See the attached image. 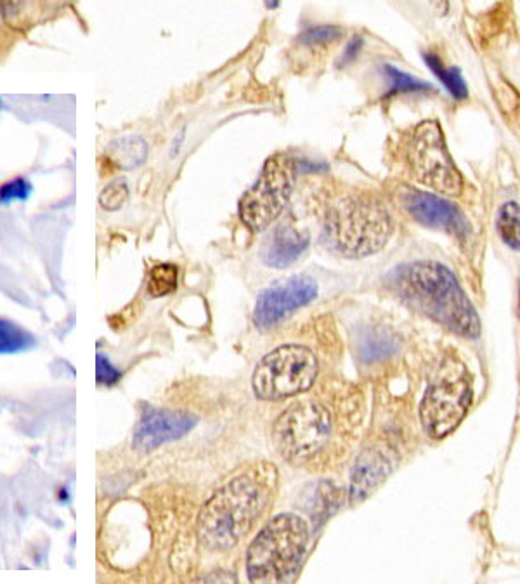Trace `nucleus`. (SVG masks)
I'll return each mask as SVG.
<instances>
[{
    "instance_id": "f257e3e1",
    "label": "nucleus",
    "mask_w": 520,
    "mask_h": 584,
    "mask_svg": "<svg viewBox=\"0 0 520 584\" xmlns=\"http://www.w3.org/2000/svg\"><path fill=\"white\" fill-rule=\"evenodd\" d=\"M276 479V467L260 463L222 486L198 517V536L203 545L219 552L238 545L269 505Z\"/></svg>"
},
{
    "instance_id": "f03ea898",
    "label": "nucleus",
    "mask_w": 520,
    "mask_h": 584,
    "mask_svg": "<svg viewBox=\"0 0 520 584\" xmlns=\"http://www.w3.org/2000/svg\"><path fill=\"white\" fill-rule=\"evenodd\" d=\"M399 299L463 338L481 335V319L455 274L439 262H410L387 276Z\"/></svg>"
},
{
    "instance_id": "7ed1b4c3",
    "label": "nucleus",
    "mask_w": 520,
    "mask_h": 584,
    "mask_svg": "<svg viewBox=\"0 0 520 584\" xmlns=\"http://www.w3.org/2000/svg\"><path fill=\"white\" fill-rule=\"evenodd\" d=\"M392 221L384 205L373 196H345L326 215L325 241L333 252L361 259L387 245Z\"/></svg>"
},
{
    "instance_id": "20e7f679",
    "label": "nucleus",
    "mask_w": 520,
    "mask_h": 584,
    "mask_svg": "<svg viewBox=\"0 0 520 584\" xmlns=\"http://www.w3.org/2000/svg\"><path fill=\"white\" fill-rule=\"evenodd\" d=\"M307 545L306 520L295 513L274 517L248 546V579L252 583H290L299 574Z\"/></svg>"
},
{
    "instance_id": "39448f33",
    "label": "nucleus",
    "mask_w": 520,
    "mask_h": 584,
    "mask_svg": "<svg viewBox=\"0 0 520 584\" xmlns=\"http://www.w3.org/2000/svg\"><path fill=\"white\" fill-rule=\"evenodd\" d=\"M318 371V357L311 349L281 345L257 364L252 387L262 401H281L311 389Z\"/></svg>"
},
{
    "instance_id": "423d86ee",
    "label": "nucleus",
    "mask_w": 520,
    "mask_h": 584,
    "mask_svg": "<svg viewBox=\"0 0 520 584\" xmlns=\"http://www.w3.org/2000/svg\"><path fill=\"white\" fill-rule=\"evenodd\" d=\"M406 160L413 177L427 188L448 196L462 193V176L449 155L441 125L434 120L423 122L411 132L406 143Z\"/></svg>"
},
{
    "instance_id": "0eeeda50",
    "label": "nucleus",
    "mask_w": 520,
    "mask_h": 584,
    "mask_svg": "<svg viewBox=\"0 0 520 584\" xmlns=\"http://www.w3.org/2000/svg\"><path fill=\"white\" fill-rule=\"evenodd\" d=\"M297 165L286 155L267 160L259 179L240 202L241 221L255 233L266 231L285 210L295 184Z\"/></svg>"
},
{
    "instance_id": "6e6552de",
    "label": "nucleus",
    "mask_w": 520,
    "mask_h": 584,
    "mask_svg": "<svg viewBox=\"0 0 520 584\" xmlns=\"http://www.w3.org/2000/svg\"><path fill=\"white\" fill-rule=\"evenodd\" d=\"M332 435L330 411L316 401H300L286 409L273 427V441L286 460H309Z\"/></svg>"
},
{
    "instance_id": "1a4fd4ad",
    "label": "nucleus",
    "mask_w": 520,
    "mask_h": 584,
    "mask_svg": "<svg viewBox=\"0 0 520 584\" xmlns=\"http://www.w3.org/2000/svg\"><path fill=\"white\" fill-rule=\"evenodd\" d=\"M472 390L467 380H444L432 385L420 404V418L432 439H444L467 415Z\"/></svg>"
},
{
    "instance_id": "9d476101",
    "label": "nucleus",
    "mask_w": 520,
    "mask_h": 584,
    "mask_svg": "<svg viewBox=\"0 0 520 584\" xmlns=\"http://www.w3.org/2000/svg\"><path fill=\"white\" fill-rule=\"evenodd\" d=\"M318 297V285L309 276H292L269 286L255 304L254 321L260 330L280 325L293 312L311 304Z\"/></svg>"
},
{
    "instance_id": "9b49d317",
    "label": "nucleus",
    "mask_w": 520,
    "mask_h": 584,
    "mask_svg": "<svg viewBox=\"0 0 520 584\" xmlns=\"http://www.w3.org/2000/svg\"><path fill=\"white\" fill-rule=\"evenodd\" d=\"M397 203L411 219L423 226L442 229L455 234L460 240H465L470 233V226L460 208L444 198L418 189L401 188L397 193Z\"/></svg>"
},
{
    "instance_id": "f8f14e48",
    "label": "nucleus",
    "mask_w": 520,
    "mask_h": 584,
    "mask_svg": "<svg viewBox=\"0 0 520 584\" xmlns=\"http://www.w3.org/2000/svg\"><path fill=\"white\" fill-rule=\"evenodd\" d=\"M196 416L169 409H146L134 434V448L153 451L162 444L182 439L195 429Z\"/></svg>"
},
{
    "instance_id": "ddd939ff",
    "label": "nucleus",
    "mask_w": 520,
    "mask_h": 584,
    "mask_svg": "<svg viewBox=\"0 0 520 584\" xmlns=\"http://www.w3.org/2000/svg\"><path fill=\"white\" fill-rule=\"evenodd\" d=\"M390 474V463L384 453L377 449H368L359 455L356 465L352 468L349 500L352 505L361 503L375 493L384 484Z\"/></svg>"
},
{
    "instance_id": "4468645a",
    "label": "nucleus",
    "mask_w": 520,
    "mask_h": 584,
    "mask_svg": "<svg viewBox=\"0 0 520 584\" xmlns=\"http://www.w3.org/2000/svg\"><path fill=\"white\" fill-rule=\"evenodd\" d=\"M309 247V236L295 228L290 222H283L274 229L271 238L267 240L262 259L266 266L285 269L299 260Z\"/></svg>"
},
{
    "instance_id": "2eb2a0df",
    "label": "nucleus",
    "mask_w": 520,
    "mask_h": 584,
    "mask_svg": "<svg viewBox=\"0 0 520 584\" xmlns=\"http://www.w3.org/2000/svg\"><path fill=\"white\" fill-rule=\"evenodd\" d=\"M148 156V146L141 137L125 136L108 146V158L117 167L130 170L141 165Z\"/></svg>"
},
{
    "instance_id": "dca6fc26",
    "label": "nucleus",
    "mask_w": 520,
    "mask_h": 584,
    "mask_svg": "<svg viewBox=\"0 0 520 584\" xmlns=\"http://www.w3.org/2000/svg\"><path fill=\"white\" fill-rule=\"evenodd\" d=\"M423 59H425V65L429 66L432 73L441 80L442 85L448 89L453 98L458 99V101L468 98L467 82H465L460 68L444 65L442 59L432 52H425Z\"/></svg>"
},
{
    "instance_id": "f3484780",
    "label": "nucleus",
    "mask_w": 520,
    "mask_h": 584,
    "mask_svg": "<svg viewBox=\"0 0 520 584\" xmlns=\"http://www.w3.org/2000/svg\"><path fill=\"white\" fill-rule=\"evenodd\" d=\"M496 231L508 248L520 252V207L517 203L501 205L496 217Z\"/></svg>"
},
{
    "instance_id": "a211bd4d",
    "label": "nucleus",
    "mask_w": 520,
    "mask_h": 584,
    "mask_svg": "<svg viewBox=\"0 0 520 584\" xmlns=\"http://www.w3.org/2000/svg\"><path fill=\"white\" fill-rule=\"evenodd\" d=\"M177 285H179V269H177V266H174V264H158L150 271L146 290H148L150 297L158 299V297H165V295L176 292Z\"/></svg>"
},
{
    "instance_id": "6ab92c4d",
    "label": "nucleus",
    "mask_w": 520,
    "mask_h": 584,
    "mask_svg": "<svg viewBox=\"0 0 520 584\" xmlns=\"http://www.w3.org/2000/svg\"><path fill=\"white\" fill-rule=\"evenodd\" d=\"M35 345L32 333L14 325L7 319H0V354H16L28 351Z\"/></svg>"
},
{
    "instance_id": "aec40b11",
    "label": "nucleus",
    "mask_w": 520,
    "mask_h": 584,
    "mask_svg": "<svg viewBox=\"0 0 520 584\" xmlns=\"http://www.w3.org/2000/svg\"><path fill=\"white\" fill-rule=\"evenodd\" d=\"M384 73L389 80V94H401V92H422L430 91L432 85L422 82L418 78L411 77L408 73L397 70L396 66L385 65Z\"/></svg>"
},
{
    "instance_id": "412c9836",
    "label": "nucleus",
    "mask_w": 520,
    "mask_h": 584,
    "mask_svg": "<svg viewBox=\"0 0 520 584\" xmlns=\"http://www.w3.org/2000/svg\"><path fill=\"white\" fill-rule=\"evenodd\" d=\"M127 198H129V188H127L125 181L118 179V181H113L111 184H108L101 191L99 203H101V207L104 210L115 212V210H120V208L124 207Z\"/></svg>"
},
{
    "instance_id": "4be33fe9",
    "label": "nucleus",
    "mask_w": 520,
    "mask_h": 584,
    "mask_svg": "<svg viewBox=\"0 0 520 584\" xmlns=\"http://www.w3.org/2000/svg\"><path fill=\"white\" fill-rule=\"evenodd\" d=\"M494 99L500 106V110L507 115V117H520V94L515 91L512 85L507 82H501L496 85L494 89Z\"/></svg>"
},
{
    "instance_id": "5701e85b",
    "label": "nucleus",
    "mask_w": 520,
    "mask_h": 584,
    "mask_svg": "<svg viewBox=\"0 0 520 584\" xmlns=\"http://www.w3.org/2000/svg\"><path fill=\"white\" fill-rule=\"evenodd\" d=\"M32 193V184L26 179H13L0 186V203H11L16 200H26Z\"/></svg>"
},
{
    "instance_id": "b1692460",
    "label": "nucleus",
    "mask_w": 520,
    "mask_h": 584,
    "mask_svg": "<svg viewBox=\"0 0 520 584\" xmlns=\"http://www.w3.org/2000/svg\"><path fill=\"white\" fill-rule=\"evenodd\" d=\"M342 28H337V26H318V28H311L307 30L300 40L307 44V46H319V44H328V42H333V40L340 39L342 37Z\"/></svg>"
},
{
    "instance_id": "393cba45",
    "label": "nucleus",
    "mask_w": 520,
    "mask_h": 584,
    "mask_svg": "<svg viewBox=\"0 0 520 584\" xmlns=\"http://www.w3.org/2000/svg\"><path fill=\"white\" fill-rule=\"evenodd\" d=\"M120 377H122V373L110 363L108 357H104L103 354L96 356V380L98 383L111 387L120 380Z\"/></svg>"
},
{
    "instance_id": "a878e982",
    "label": "nucleus",
    "mask_w": 520,
    "mask_h": 584,
    "mask_svg": "<svg viewBox=\"0 0 520 584\" xmlns=\"http://www.w3.org/2000/svg\"><path fill=\"white\" fill-rule=\"evenodd\" d=\"M361 46H363V39H361V37H354V39L349 42V46L345 49L344 54H342V63L347 65V63H351V61L358 58Z\"/></svg>"
},
{
    "instance_id": "bb28decb",
    "label": "nucleus",
    "mask_w": 520,
    "mask_h": 584,
    "mask_svg": "<svg viewBox=\"0 0 520 584\" xmlns=\"http://www.w3.org/2000/svg\"><path fill=\"white\" fill-rule=\"evenodd\" d=\"M519 316H520V293H519Z\"/></svg>"
}]
</instances>
